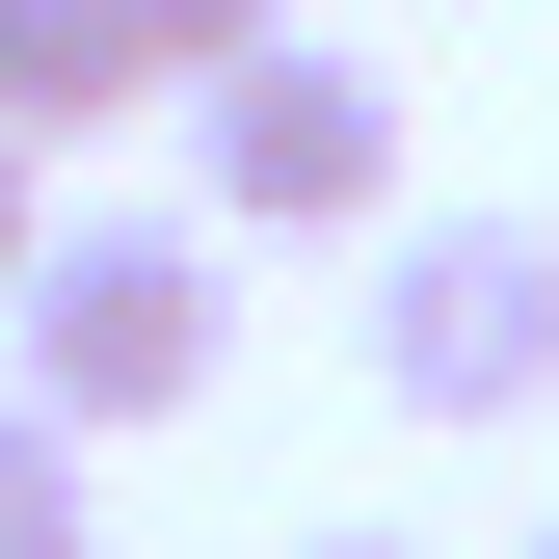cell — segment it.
Returning a JSON list of instances; mask_svg holds the SVG:
<instances>
[{
	"label": "cell",
	"instance_id": "3",
	"mask_svg": "<svg viewBox=\"0 0 559 559\" xmlns=\"http://www.w3.org/2000/svg\"><path fill=\"white\" fill-rule=\"evenodd\" d=\"M373 400L400 427H533L559 400V214H373Z\"/></svg>",
	"mask_w": 559,
	"mask_h": 559
},
{
	"label": "cell",
	"instance_id": "5",
	"mask_svg": "<svg viewBox=\"0 0 559 559\" xmlns=\"http://www.w3.org/2000/svg\"><path fill=\"white\" fill-rule=\"evenodd\" d=\"M0 559H107V453L53 400H0Z\"/></svg>",
	"mask_w": 559,
	"mask_h": 559
},
{
	"label": "cell",
	"instance_id": "6",
	"mask_svg": "<svg viewBox=\"0 0 559 559\" xmlns=\"http://www.w3.org/2000/svg\"><path fill=\"white\" fill-rule=\"evenodd\" d=\"M107 27H133V81H160V107H187V81H240V53H266V27H294V0H107Z\"/></svg>",
	"mask_w": 559,
	"mask_h": 559
},
{
	"label": "cell",
	"instance_id": "10",
	"mask_svg": "<svg viewBox=\"0 0 559 559\" xmlns=\"http://www.w3.org/2000/svg\"><path fill=\"white\" fill-rule=\"evenodd\" d=\"M533 559H559V533H533Z\"/></svg>",
	"mask_w": 559,
	"mask_h": 559
},
{
	"label": "cell",
	"instance_id": "4",
	"mask_svg": "<svg viewBox=\"0 0 559 559\" xmlns=\"http://www.w3.org/2000/svg\"><path fill=\"white\" fill-rule=\"evenodd\" d=\"M160 81H133V27L107 0H0V133H27V160H81V133H133Z\"/></svg>",
	"mask_w": 559,
	"mask_h": 559
},
{
	"label": "cell",
	"instance_id": "1",
	"mask_svg": "<svg viewBox=\"0 0 559 559\" xmlns=\"http://www.w3.org/2000/svg\"><path fill=\"white\" fill-rule=\"evenodd\" d=\"M0 346H27L0 400H53L81 453H133V427H187V400H214V346H240V240H214V214H53L27 294H0Z\"/></svg>",
	"mask_w": 559,
	"mask_h": 559
},
{
	"label": "cell",
	"instance_id": "9",
	"mask_svg": "<svg viewBox=\"0 0 559 559\" xmlns=\"http://www.w3.org/2000/svg\"><path fill=\"white\" fill-rule=\"evenodd\" d=\"M400 27H453V0H400Z\"/></svg>",
	"mask_w": 559,
	"mask_h": 559
},
{
	"label": "cell",
	"instance_id": "2",
	"mask_svg": "<svg viewBox=\"0 0 559 559\" xmlns=\"http://www.w3.org/2000/svg\"><path fill=\"white\" fill-rule=\"evenodd\" d=\"M187 214L214 240H373V214H427L400 187V81L346 27H266L240 81H187Z\"/></svg>",
	"mask_w": 559,
	"mask_h": 559
},
{
	"label": "cell",
	"instance_id": "8",
	"mask_svg": "<svg viewBox=\"0 0 559 559\" xmlns=\"http://www.w3.org/2000/svg\"><path fill=\"white\" fill-rule=\"evenodd\" d=\"M294 559H427V533H294Z\"/></svg>",
	"mask_w": 559,
	"mask_h": 559
},
{
	"label": "cell",
	"instance_id": "7",
	"mask_svg": "<svg viewBox=\"0 0 559 559\" xmlns=\"http://www.w3.org/2000/svg\"><path fill=\"white\" fill-rule=\"evenodd\" d=\"M27 240H53V160H27V133H0V294H27Z\"/></svg>",
	"mask_w": 559,
	"mask_h": 559
}]
</instances>
